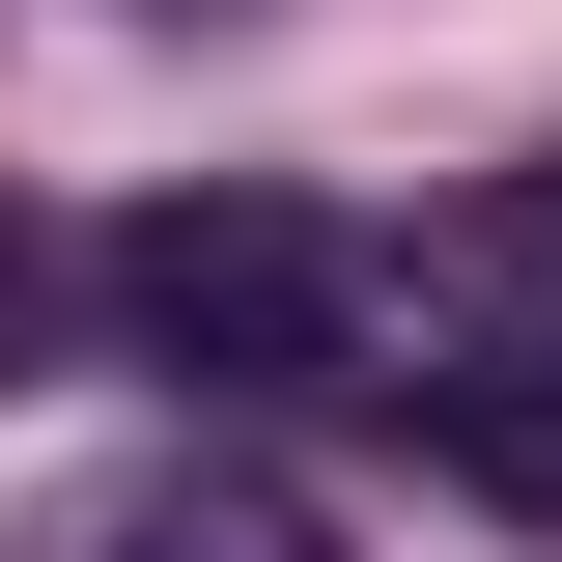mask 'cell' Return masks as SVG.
Masks as SVG:
<instances>
[{
  "label": "cell",
  "instance_id": "1",
  "mask_svg": "<svg viewBox=\"0 0 562 562\" xmlns=\"http://www.w3.org/2000/svg\"><path fill=\"white\" fill-rule=\"evenodd\" d=\"M366 310H394L366 225H338V198H254V169H198V198L113 225V338L169 366V394H338Z\"/></svg>",
  "mask_w": 562,
  "mask_h": 562
},
{
  "label": "cell",
  "instance_id": "2",
  "mask_svg": "<svg viewBox=\"0 0 562 562\" xmlns=\"http://www.w3.org/2000/svg\"><path fill=\"white\" fill-rule=\"evenodd\" d=\"M29 562H338V535H310L281 479H85Z\"/></svg>",
  "mask_w": 562,
  "mask_h": 562
},
{
  "label": "cell",
  "instance_id": "3",
  "mask_svg": "<svg viewBox=\"0 0 562 562\" xmlns=\"http://www.w3.org/2000/svg\"><path fill=\"white\" fill-rule=\"evenodd\" d=\"M450 479H479V506H562V366H450Z\"/></svg>",
  "mask_w": 562,
  "mask_h": 562
},
{
  "label": "cell",
  "instance_id": "4",
  "mask_svg": "<svg viewBox=\"0 0 562 562\" xmlns=\"http://www.w3.org/2000/svg\"><path fill=\"white\" fill-rule=\"evenodd\" d=\"M29 338H57V225L0 198V366H29Z\"/></svg>",
  "mask_w": 562,
  "mask_h": 562
},
{
  "label": "cell",
  "instance_id": "5",
  "mask_svg": "<svg viewBox=\"0 0 562 562\" xmlns=\"http://www.w3.org/2000/svg\"><path fill=\"white\" fill-rule=\"evenodd\" d=\"M535 198H562V169H535Z\"/></svg>",
  "mask_w": 562,
  "mask_h": 562
}]
</instances>
